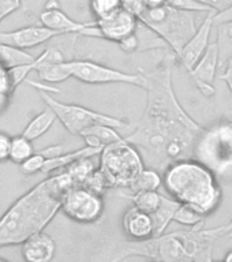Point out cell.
Here are the masks:
<instances>
[{
	"label": "cell",
	"mask_w": 232,
	"mask_h": 262,
	"mask_svg": "<svg viewBox=\"0 0 232 262\" xmlns=\"http://www.w3.org/2000/svg\"><path fill=\"white\" fill-rule=\"evenodd\" d=\"M178 59L174 51L145 73L146 108L130 135L124 137L141 153L145 167L163 173L172 163L193 159L196 141L204 127L198 124L178 101L172 70Z\"/></svg>",
	"instance_id": "obj_1"
},
{
	"label": "cell",
	"mask_w": 232,
	"mask_h": 262,
	"mask_svg": "<svg viewBox=\"0 0 232 262\" xmlns=\"http://www.w3.org/2000/svg\"><path fill=\"white\" fill-rule=\"evenodd\" d=\"M78 186L67 169L57 171L19 196L0 217V247L22 245L41 232L61 210L67 190Z\"/></svg>",
	"instance_id": "obj_2"
},
{
	"label": "cell",
	"mask_w": 232,
	"mask_h": 262,
	"mask_svg": "<svg viewBox=\"0 0 232 262\" xmlns=\"http://www.w3.org/2000/svg\"><path fill=\"white\" fill-rule=\"evenodd\" d=\"M163 184L172 198L198 209L205 216L221 202L217 176L196 159L179 160L163 172Z\"/></svg>",
	"instance_id": "obj_3"
},
{
	"label": "cell",
	"mask_w": 232,
	"mask_h": 262,
	"mask_svg": "<svg viewBox=\"0 0 232 262\" xmlns=\"http://www.w3.org/2000/svg\"><path fill=\"white\" fill-rule=\"evenodd\" d=\"M216 176L232 171V114L204 127L194 146V157Z\"/></svg>",
	"instance_id": "obj_4"
},
{
	"label": "cell",
	"mask_w": 232,
	"mask_h": 262,
	"mask_svg": "<svg viewBox=\"0 0 232 262\" xmlns=\"http://www.w3.org/2000/svg\"><path fill=\"white\" fill-rule=\"evenodd\" d=\"M98 164V169L106 178L108 188L129 190L145 168L138 149L126 138L102 147Z\"/></svg>",
	"instance_id": "obj_5"
},
{
	"label": "cell",
	"mask_w": 232,
	"mask_h": 262,
	"mask_svg": "<svg viewBox=\"0 0 232 262\" xmlns=\"http://www.w3.org/2000/svg\"><path fill=\"white\" fill-rule=\"evenodd\" d=\"M138 19L159 33L176 55L197 32L196 12L178 10L168 4L147 7Z\"/></svg>",
	"instance_id": "obj_6"
},
{
	"label": "cell",
	"mask_w": 232,
	"mask_h": 262,
	"mask_svg": "<svg viewBox=\"0 0 232 262\" xmlns=\"http://www.w3.org/2000/svg\"><path fill=\"white\" fill-rule=\"evenodd\" d=\"M38 92H40L41 98L44 100L45 105L52 108L53 112L56 114L57 120H60V123L65 126V128L69 131L70 134L81 135L82 131L86 130L88 127L98 124V123L110 124V126L116 127L119 130L130 127V124L122 120V119L114 118V116H110V115L89 110V108L78 105V104L61 102L56 98H53L49 94V92H45V90H38Z\"/></svg>",
	"instance_id": "obj_7"
},
{
	"label": "cell",
	"mask_w": 232,
	"mask_h": 262,
	"mask_svg": "<svg viewBox=\"0 0 232 262\" xmlns=\"http://www.w3.org/2000/svg\"><path fill=\"white\" fill-rule=\"evenodd\" d=\"M71 77L89 85H106V83H126L146 89L147 79L145 73L130 74L120 70L111 69L92 60H69Z\"/></svg>",
	"instance_id": "obj_8"
},
{
	"label": "cell",
	"mask_w": 232,
	"mask_h": 262,
	"mask_svg": "<svg viewBox=\"0 0 232 262\" xmlns=\"http://www.w3.org/2000/svg\"><path fill=\"white\" fill-rule=\"evenodd\" d=\"M61 212L73 221L92 224L101 219L104 200L101 194L92 191L85 186H74L63 195Z\"/></svg>",
	"instance_id": "obj_9"
},
{
	"label": "cell",
	"mask_w": 232,
	"mask_h": 262,
	"mask_svg": "<svg viewBox=\"0 0 232 262\" xmlns=\"http://www.w3.org/2000/svg\"><path fill=\"white\" fill-rule=\"evenodd\" d=\"M41 25L65 34L101 38V33L96 22H77L71 19L59 6L57 0H48L44 10L40 14Z\"/></svg>",
	"instance_id": "obj_10"
},
{
	"label": "cell",
	"mask_w": 232,
	"mask_h": 262,
	"mask_svg": "<svg viewBox=\"0 0 232 262\" xmlns=\"http://www.w3.org/2000/svg\"><path fill=\"white\" fill-rule=\"evenodd\" d=\"M216 10L206 12L202 24L200 28L197 29V32L193 34V37L186 42L182 51H180L176 56L180 60V63L184 66V69L190 71V70L197 64V61L200 60L202 55L206 52L209 44V38H210V33L215 26V15H216Z\"/></svg>",
	"instance_id": "obj_11"
},
{
	"label": "cell",
	"mask_w": 232,
	"mask_h": 262,
	"mask_svg": "<svg viewBox=\"0 0 232 262\" xmlns=\"http://www.w3.org/2000/svg\"><path fill=\"white\" fill-rule=\"evenodd\" d=\"M59 36H63V34L60 32L47 28L44 25H41V26H25V28L12 30V32L0 33V42L12 45V47L20 49H28L44 44L47 41Z\"/></svg>",
	"instance_id": "obj_12"
},
{
	"label": "cell",
	"mask_w": 232,
	"mask_h": 262,
	"mask_svg": "<svg viewBox=\"0 0 232 262\" xmlns=\"http://www.w3.org/2000/svg\"><path fill=\"white\" fill-rule=\"evenodd\" d=\"M138 18L127 11L124 8H120L114 14L101 18V19H96L100 33H101V38H106L108 41H114L119 42L123 40L124 37L135 32L137 25H138Z\"/></svg>",
	"instance_id": "obj_13"
},
{
	"label": "cell",
	"mask_w": 232,
	"mask_h": 262,
	"mask_svg": "<svg viewBox=\"0 0 232 262\" xmlns=\"http://www.w3.org/2000/svg\"><path fill=\"white\" fill-rule=\"evenodd\" d=\"M123 231L130 241L141 242L155 236L153 219L149 213L133 206L124 213L122 220Z\"/></svg>",
	"instance_id": "obj_14"
},
{
	"label": "cell",
	"mask_w": 232,
	"mask_h": 262,
	"mask_svg": "<svg viewBox=\"0 0 232 262\" xmlns=\"http://www.w3.org/2000/svg\"><path fill=\"white\" fill-rule=\"evenodd\" d=\"M22 257L28 262H48L56 253V245L44 231L37 232L22 243Z\"/></svg>",
	"instance_id": "obj_15"
},
{
	"label": "cell",
	"mask_w": 232,
	"mask_h": 262,
	"mask_svg": "<svg viewBox=\"0 0 232 262\" xmlns=\"http://www.w3.org/2000/svg\"><path fill=\"white\" fill-rule=\"evenodd\" d=\"M217 69H219V52H217L216 42H213L209 45L206 52L202 55L200 60L197 61V64L187 73L196 83L198 82L213 83Z\"/></svg>",
	"instance_id": "obj_16"
},
{
	"label": "cell",
	"mask_w": 232,
	"mask_h": 262,
	"mask_svg": "<svg viewBox=\"0 0 232 262\" xmlns=\"http://www.w3.org/2000/svg\"><path fill=\"white\" fill-rule=\"evenodd\" d=\"M119 131L120 130L116 128V127L98 123V124H93V126L88 127L86 130L82 131L81 137L83 138L88 146L102 149L107 145L119 142V141L124 139V137Z\"/></svg>",
	"instance_id": "obj_17"
},
{
	"label": "cell",
	"mask_w": 232,
	"mask_h": 262,
	"mask_svg": "<svg viewBox=\"0 0 232 262\" xmlns=\"http://www.w3.org/2000/svg\"><path fill=\"white\" fill-rule=\"evenodd\" d=\"M101 150L102 149H100V147H92L86 145L85 147H81L78 150L70 151V153H61L60 156L45 161L43 173H52V172L65 169L66 167H69V165H71V164L78 161V160L85 159V157H93V156H100Z\"/></svg>",
	"instance_id": "obj_18"
},
{
	"label": "cell",
	"mask_w": 232,
	"mask_h": 262,
	"mask_svg": "<svg viewBox=\"0 0 232 262\" xmlns=\"http://www.w3.org/2000/svg\"><path fill=\"white\" fill-rule=\"evenodd\" d=\"M179 205L180 202L176 201L175 198L163 196L159 209L151 214L153 219V225H155V236H160V235L165 233L171 221H174V216H175L176 209L179 208Z\"/></svg>",
	"instance_id": "obj_19"
},
{
	"label": "cell",
	"mask_w": 232,
	"mask_h": 262,
	"mask_svg": "<svg viewBox=\"0 0 232 262\" xmlns=\"http://www.w3.org/2000/svg\"><path fill=\"white\" fill-rule=\"evenodd\" d=\"M135 36L138 38V52H146L153 49H171L167 41L146 24H143L142 20H138Z\"/></svg>",
	"instance_id": "obj_20"
},
{
	"label": "cell",
	"mask_w": 232,
	"mask_h": 262,
	"mask_svg": "<svg viewBox=\"0 0 232 262\" xmlns=\"http://www.w3.org/2000/svg\"><path fill=\"white\" fill-rule=\"evenodd\" d=\"M56 119V114L53 112L52 108H49L47 105V108L44 111H41L40 114H37L29 122L28 126L25 127V130L22 131V134L25 137H28L29 139L34 141V139L43 137L53 126V123H55Z\"/></svg>",
	"instance_id": "obj_21"
},
{
	"label": "cell",
	"mask_w": 232,
	"mask_h": 262,
	"mask_svg": "<svg viewBox=\"0 0 232 262\" xmlns=\"http://www.w3.org/2000/svg\"><path fill=\"white\" fill-rule=\"evenodd\" d=\"M216 45L219 52V69H224L227 61L232 59V20L216 24Z\"/></svg>",
	"instance_id": "obj_22"
},
{
	"label": "cell",
	"mask_w": 232,
	"mask_h": 262,
	"mask_svg": "<svg viewBox=\"0 0 232 262\" xmlns=\"http://www.w3.org/2000/svg\"><path fill=\"white\" fill-rule=\"evenodd\" d=\"M34 59L36 57L33 56L32 53L26 52L25 49L0 42V64L4 66L7 70L16 67V66L32 63Z\"/></svg>",
	"instance_id": "obj_23"
},
{
	"label": "cell",
	"mask_w": 232,
	"mask_h": 262,
	"mask_svg": "<svg viewBox=\"0 0 232 262\" xmlns=\"http://www.w3.org/2000/svg\"><path fill=\"white\" fill-rule=\"evenodd\" d=\"M124 198L130 200L134 206L143 210V212L152 214L159 209L163 195L156 190H143V191H135L133 194H123Z\"/></svg>",
	"instance_id": "obj_24"
},
{
	"label": "cell",
	"mask_w": 232,
	"mask_h": 262,
	"mask_svg": "<svg viewBox=\"0 0 232 262\" xmlns=\"http://www.w3.org/2000/svg\"><path fill=\"white\" fill-rule=\"evenodd\" d=\"M161 186H163V173L153 168L145 167L129 190L131 192L143 191V190H156L157 191Z\"/></svg>",
	"instance_id": "obj_25"
},
{
	"label": "cell",
	"mask_w": 232,
	"mask_h": 262,
	"mask_svg": "<svg viewBox=\"0 0 232 262\" xmlns=\"http://www.w3.org/2000/svg\"><path fill=\"white\" fill-rule=\"evenodd\" d=\"M34 153L32 139L25 137L24 134L15 135L11 138V147H10V156L8 160L14 164H22L26 159Z\"/></svg>",
	"instance_id": "obj_26"
},
{
	"label": "cell",
	"mask_w": 232,
	"mask_h": 262,
	"mask_svg": "<svg viewBox=\"0 0 232 262\" xmlns=\"http://www.w3.org/2000/svg\"><path fill=\"white\" fill-rule=\"evenodd\" d=\"M205 217L206 216H205L204 213H201L198 209L193 208V206H190L187 204H180L179 208L176 209L174 221L190 228V227H194V225L204 223Z\"/></svg>",
	"instance_id": "obj_27"
},
{
	"label": "cell",
	"mask_w": 232,
	"mask_h": 262,
	"mask_svg": "<svg viewBox=\"0 0 232 262\" xmlns=\"http://www.w3.org/2000/svg\"><path fill=\"white\" fill-rule=\"evenodd\" d=\"M90 10L96 19H101L123 7V0H90Z\"/></svg>",
	"instance_id": "obj_28"
},
{
	"label": "cell",
	"mask_w": 232,
	"mask_h": 262,
	"mask_svg": "<svg viewBox=\"0 0 232 262\" xmlns=\"http://www.w3.org/2000/svg\"><path fill=\"white\" fill-rule=\"evenodd\" d=\"M165 4L171 6L178 10H183V11H192V12H209L215 10L208 4L202 3L200 0H165Z\"/></svg>",
	"instance_id": "obj_29"
},
{
	"label": "cell",
	"mask_w": 232,
	"mask_h": 262,
	"mask_svg": "<svg viewBox=\"0 0 232 262\" xmlns=\"http://www.w3.org/2000/svg\"><path fill=\"white\" fill-rule=\"evenodd\" d=\"M47 161V157L41 155L40 151H34L29 159H26L22 164H19V169L25 175H34L38 172H43Z\"/></svg>",
	"instance_id": "obj_30"
},
{
	"label": "cell",
	"mask_w": 232,
	"mask_h": 262,
	"mask_svg": "<svg viewBox=\"0 0 232 262\" xmlns=\"http://www.w3.org/2000/svg\"><path fill=\"white\" fill-rule=\"evenodd\" d=\"M11 88H10V79H8V70L4 66L0 64V112H3L8 105L10 97H11Z\"/></svg>",
	"instance_id": "obj_31"
},
{
	"label": "cell",
	"mask_w": 232,
	"mask_h": 262,
	"mask_svg": "<svg viewBox=\"0 0 232 262\" xmlns=\"http://www.w3.org/2000/svg\"><path fill=\"white\" fill-rule=\"evenodd\" d=\"M147 7H149V4L146 0H123V8L130 11L131 14H134L137 18H139Z\"/></svg>",
	"instance_id": "obj_32"
},
{
	"label": "cell",
	"mask_w": 232,
	"mask_h": 262,
	"mask_svg": "<svg viewBox=\"0 0 232 262\" xmlns=\"http://www.w3.org/2000/svg\"><path fill=\"white\" fill-rule=\"evenodd\" d=\"M119 48L126 53H138V38L135 36V32L124 37L118 42Z\"/></svg>",
	"instance_id": "obj_33"
},
{
	"label": "cell",
	"mask_w": 232,
	"mask_h": 262,
	"mask_svg": "<svg viewBox=\"0 0 232 262\" xmlns=\"http://www.w3.org/2000/svg\"><path fill=\"white\" fill-rule=\"evenodd\" d=\"M22 2L20 0H0V24L6 16L11 15L12 12L19 10Z\"/></svg>",
	"instance_id": "obj_34"
},
{
	"label": "cell",
	"mask_w": 232,
	"mask_h": 262,
	"mask_svg": "<svg viewBox=\"0 0 232 262\" xmlns=\"http://www.w3.org/2000/svg\"><path fill=\"white\" fill-rule=\"evenodd\" d=\"M11 138L3 131H0V161L8 160L10 156V147H11Z\"/></svg>",
	"instance_id": "obj_35"
},
{
	"label": "cell",
	"mask_w": 232,
	"mask_h": 262,
	"mask_svg": "<svg viewBox=\"0 0 232 262\" xmlns=\"http://www.w3.org/2000/svg\"><path fill=\"white\" fill-rule=\"evenodd\" d=\"M220 79L227 83L229 92H231L232 94V59H229V60L227 61V64L224 66V71L221 73Z\"/></svg>",
	"instance_id": "obj_36"
},
{
	"label": "cell",
	"mask_w": 232,
	"mask_h": 262,
	"mask_svg": "<svg viewBox=\"0 0 232 262\" xmlns=\"http://www.w3.org/2000/svg\"><path fill=\"white\" fill-rule=\"evenodd\" d=\"M200 2L208 4L212 8H215L216 11H223L227 7L232 6V0H200Z\"/></svg>",
	"instance_id": "obj_37"
},
{
	"label": "cell",
	"mask_w": 232,
	"mask_h": 262,
	"mask_svg": "<svg viewBox=\"0 0 232 262\" xmlns=\"http://www.w3.org/2000/svg\"><path fill=\"white\" fill-rule=\"evenodd\" d=\"M41 155H44L47 157V160L53 159V157H57V156H60L61 153H65L63 151V146L61 145H52V146H48L40 150Z\"/></svg>",
	"instance_id": "obj_38"
},
{
	"label": "cell",
	"mask_w": 232,
	"mask_h": 262,
	"mask_svg": "<svg viewBox=\"0 0 232 262\" xmlns=\"http://www.w3.org/2000/svg\"><path fill=\"white\" fill-rule=\"evenodd\" d=\"M232 20V6L227 7L223 11H217L215 15V25L221 24V22H228Z\"/></svg>",
	"instance_id": "obj_39"
},
{
	"label": "cell",
	"mask_w": 232,
	"mask_h": 262,
	"mask_svg": "<svg viewBox=\"0 0 232 262\" xmlns=\"http://www.w3.org/2000/svg\"><path fill=\"white\" fill-rule=\"evenodd\" d=\"M149 7H157V6H163L165 4V0H146Z\"/></svg>",
	"instance_id": "obj_40"
},
{
	"label": "cell",
	"mask_w": 232,
	"mask_h": 262,
	"mask_svg": "<svg viewBox=\"0 0 232 262\" xmlns=\"http://www.w3.org/2000/svg\"><path fill=\"white\" fill-rule=\"evenodd\" d=\"M224 228H225V233H232V220L229 221L228 224L224 225Z\"/></svg>",
	"instance_id": "obj_41"
},
{
	"label": "cell",
	"mask_w": 232,
	"mask_h": 262,
	"mask_svg": "<svg viewBox=\"0 0 232 262\" xmlns=\"http://www.w3.org/2000/svg\"><path fill=\"white\" fill-rule=\"evenodd\" d=\"M224 261L225 262H232V250H229L228 253H227V255L224 257Z\"/></svg>",
	"instance_id": "obj_42"
},
{
	"label": "cell",
	"mask_w": 232,
	"mask_h": 262,
	"mask_svg": "<svg viewBox=\"0 0 232 262\" xmlns=\"http://www.w3.org/2000/svg\"><path fill=\"white\" fill-rule=\"evenodd\" d=\"M0 261H4V259H3V258H0Z\"/></svg>",
	"instance_id": "obj_43"
},
{
	"label": "cell",
	"mask_w": 232,
	"mask_h": 262,
	"mask_svg": "<svg viewBox=\"0 0 232 262\" xmlns=\"http://www.w3.org/2000/svg\"><path fill=\"white\" fill-rule=\"evenodd\" d=\"M231 235H232V233H231Z\"/></svg>",
	"instance_id": "obj_44"
}]
</instances>
